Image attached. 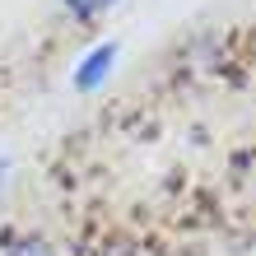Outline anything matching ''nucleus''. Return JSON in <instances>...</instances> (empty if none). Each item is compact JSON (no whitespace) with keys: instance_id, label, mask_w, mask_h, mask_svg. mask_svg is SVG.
Returning a JSON list of instances; mask_svg holds the SVG:
<instances>
[{"instance_id":"f03ea898","label":"nucleus","mask_w":256,"mask_h":256,"mask_svg":"<svg viewBox=\"0 0 256 256\" xmlns=\"http://www.w3.org/2000/svg\"><path fill=\"white\" fill-rule=\"evenodd\" d=\"M0 256H61V247L33 228H10L0 233Z\"/></svg>"},{"instance_id":"20e7f679","label":"nucleus","mask_w":256,"mask_h":256,"mask_svg":"<svg viewBox=\"0 0 256 256\" xmlns=\"http://www.w3.org/2000/svg\"><path fill=\"white\" fill-rule=\"evenodd\" d=\"M10 172H14V163H10V158H0V186H10Z\"/></svg>"},{"instance_id":"7ed1b4c3","label":"nucleus","mask_w":256,"mask_h":256,"mask_svg":"<svg viewBox=\"0 0 256 256\" xmlns=\"http://www.w3.org/2000/svg\"><path fill=\"white\" fill-rule=\"evenodd\" d=\"M122 0H61V10L70 14V19H80V24H88V19H102L108 10H116Z\"/></svg>"},{"instance_id":"f257e3e1","label":"nucleus","mask_w":256,"mask_h":256,"mask_svg":"<svg viewBox=\"0 0 256 256\" xmlns=\"http://www.w3.org/2000/svg\"><path fill=\"white\" fill-rule=\"evenodd\" d=\"M116 66H122V42L102 38L88 52H80V61H74V70H70V88L74 94H98V88H108Z\"/></svg>"}]
</instances>
